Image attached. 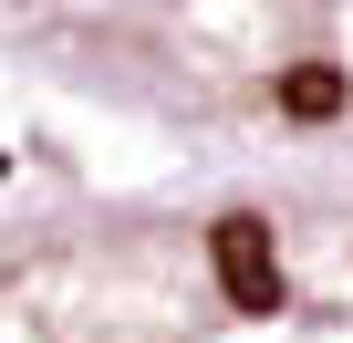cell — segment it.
<instances>
[{"label":"cell","instance_id":"obj_2","mask_svg":"<svg viewBox=\"0 0 353 343\" xmlns=\"http://www.w3.org/2000/svg\"><path fill=\"white\" fill-rule=\"evenodd\" d=\"M0 32L166 115H353V0H0Z\"/></svg>","mask_w":353,"mask_h":343},{"label":"cell","instance_id":"obj_1","mask_svg":"<svg viewBox=\"0 0 353 343\" xmlns=\"http://www.w3.org/2000/svg\"><path fill=\"white\" fill-rule=\"evenodd\" d=\"M0 343H353V188L21 229L0 239Z\"/></svg>","mask_w":353,"mask_h":343}]
</instances>
